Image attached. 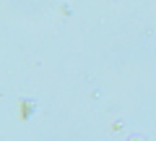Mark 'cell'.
Returning a JSON list of instances; mask_svg holds the SVG:
<instances>
[{
  "label": "cell",
  "mask_w": 156,
  "mask_h": 141,
  "mask_svg": "<svg viewBox=\"0 0 156 141\" xmlns=\"http://www.w3.org/2000/svg\"><path fill=\"white\" fill-rule=\"evenodd\" d=\"M130 141H146V139H143V136H135V139H130Z\"/></svg>",
  "instance_id": "obj_1"
}]
</instances>
